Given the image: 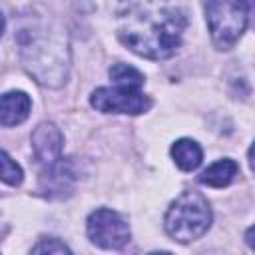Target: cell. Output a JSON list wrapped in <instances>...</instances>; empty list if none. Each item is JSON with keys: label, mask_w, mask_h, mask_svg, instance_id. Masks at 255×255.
<instances>
[{"label": "cell", "mask_w": 255, "mask_h": 255, "mask_svg": "<svg viewBox=\"0 0 255 255\" xmlns=\"http://www.w3.org/2000/svg\"><path fill=\"white\" fill-rule=\"evenodd\" d=\"M74 179H76V173L72 171V163L60 157L56 163L46 165V171L42 173V179H40V189L48 197H64V191L66 193L72 191Z\"/></svg>", "instance_id": "cell-8"}, {"label": "cell", "mask_w": 255, "mask_h": 255, "mask_svg": "<svg viewBox=\"0 0 255 255\" xmlns=\"http://www.w3.org/2000/svg\"><path fill=\"white\" fill-rule=\"evenodd\" d=\"M86 231L90 241L102 249H122L129 241V227L126 219L108 207H100L90 213Z\"/></svg>", "instance_id": "cell-6"}, {"label": "cell", "mask_w": 255, "mask_h": 255, "mask_svg": "<svg viewBox=\"0 0 255 255\" xmlns=\"http://www.w3.org/2000/svg\"><path fill=\"white\" fill-rule=\"evenodd\" d=\"M32 110V100L26 92H6L0 102V124L4 128L22 124Z\"/></svg>", "instance_id": "cell-9"}, {"label": "cell", "mask_w": 255, "mask_h": 255, "mask_svg": "<svg viewBox=\"0 0 255 255\" xmlns=\"http://www.w3.org/2000/svg\"><path fill=\"white\" fill-rule=\"evenodd\" d=\"M14 42L24 70L46 88H60L70 72V44L64 28L42 8H26L16 16Z\"/></svg>", "instance_id": "cell-2"}, {"label": "cell", "mask_w": 255, "mask_h": 255, "mask_svg": "<svg viewBox=\"0 0 255 255\" xmlns=\"http://www.w3.org/2000/svg\"><path fill=\"white\" fill-rule=\"evenodd\" d=\"M211 225V207L199 191H183L165 211L163 227L177 243H189L201 237Z\"/></svg>", "instance_id": "cell-3"}, {"label": "cell", "mask_w": 255, "mask_h": 255, "mask_svg": "<svg viewBox=\"0 0 255 255\" xmlns=\"http://www.w3.org/2000/svg\"><path fill=\"white\" fill-rule=\"evenodd\" d=\"M239 171V165L237 161L225 157V159H219L215 163H211L201 175H199V181L203 185H209V187H225L233 181V177L237 175Z\"/></svg>", "instance_id": "cell-11"}, {"label": "cell", "mask_w": 255, "mask_h": 255, "mask_svg": "<svg viewBox=\"0 0 255 255\" xmlns=\"http://www.w3.org/2000/svg\"><path fill=\"white\" fill-rule=\"evenodd\" d=\"M30 251L32 253H70V247L56 237H46V239H40Z\"/></svg>", "instance_id": "cell-14"}, {"label": "cell", "mask_w": 255, "mask_h": 255, "mask_svg": "<svg viewBox=\"0 0 255 255\" xmlns=\"http://www.w3.org/2000/svg\"><path fill=\"white\" fill-rule=\"evenodd\" d=\"M235 4H237L245 14H255V0H235Z\"/></svg>", "instance_id": "cell-15"}, {"label": "cell", "mask_w": 255, "mask_h": 255, "mask_svg": "<svg viewBox=\"0 0 255 255\" xmlns=\"http://www.w3.org/2000/svg\"><path fill=\"white\" fill-rule=\"evenodd\" d=\"M245 243H247L251 249H255V225H251V227L245 231Z\"/></svg>", "instance_id": "cell-16"}, {"label": "cell", "mask_w": 255, "mask_h": 255, "mask_svg": "<svg viewBox=\"0 0 255 255\" xmlns=\"http://www.w3.org/2000/svg\"><path fill=\"white\" fill-rule=\"evenodd\" d=\"M171 157L175 161V165L183 171H193L201 159H203V151L199 147L197 141L189 139V137H181L171 145Z\"/></svg>", "instance_id": "cell-10"}, {"label": "cell", "mask_w": 255, "mask_h": 255, "mask_svg": "<svg viewBox=\"0 0 255 255\" xmlns=\"http://www.w3.org/2000/svg\"><path fill=\"white\" fill-rule=\"evenodd\" d=\"M64 147V133L54 122H42L32 131V149L34 157L44 163L52 165L60 159Z\"/></svg>", "instance_id": "cell-7"}, {"label": "cell", "mask_w": 255, "mask_h": 255, "mask_svg": "<svg viewBox=\"0 0 255 255\" xmlns=\"http://www.w3.org/2000/svg\"><path fill=\"white\" fill-rule=\"evenodd\" d=\"M92 108L102 114H129L137 116L151 108L149 96L141 92V88L129 86H114V88H96L90 96Z\"/></svg>", "instance_id": "cell-5"}, {"label": "cell", "mask_w": 255, "mask_h": 255, "mask_svg": "<svg viewBox=\"0 0 255 255\" xmlns=\"http://www.w3.org/2000/svg\"><path fill=\"white\" fill-rule=\"evenodd\" d=\"M205 22L213 44L219 50H229L243 36L247 14L231 0H203Z\"/></svg>", "instance_id": "cell-4"}, {"label": "cell", "mask_w": 255, "mask_h": 255, "mask_svg": "<svg viewBox=\"0 0 255 255\" xmlns=\"http://www.w3.org/2000/svg\"><path fill=\"white\" fill-rule=\"evenodd\" d=\"M247 157H249V165H251V169L255 171V141H253V145L249 147V153H247Z\"/></svg>", "instance_id": "cell-17"}, {"label": "cell", "mask_w": 255, "mask_h": 255, "mask_svg": "<svg viewBox=\"0 0 255 255\" xmlns=\"http://www.w3.org/2000/svg\"><path fill=\"white\" fill-rule=\"evenodd\" d=\"M110 78L118 86H129V88H141L143 86V74L128 64H114L110 68Z\"/></svg>", "instance_id": "cell-12"}, {"label": "cell", "mask_w": 255, "mask_h": 255, "mask_svg": "<svg viewBox=\"0 0 255 255\" xmlns=\"http://www.w3.org/2000/svg\"><path fill=\"white\" fill-rule=\"evenodd\" d=\"M189 16L187 0H120L116 34L133 54L165 60L181 46Z\"/></svg>", "instance_id": "cell-1"}, {"label": "cell", "mask_w": 255, "mask_h": 255, "mask_svg": "<svg viewBox=\"0 0 255 255\" xmlns=\"http://www.w3.org/2000/svg\"><path fill=\"white\" fill-rule=\"evenodd\" d=\"M22 167L8 155V151H2V181L8 185H20L22 183Z\"/></svg>", "instance_id": "cell-13"}]
</instances>
